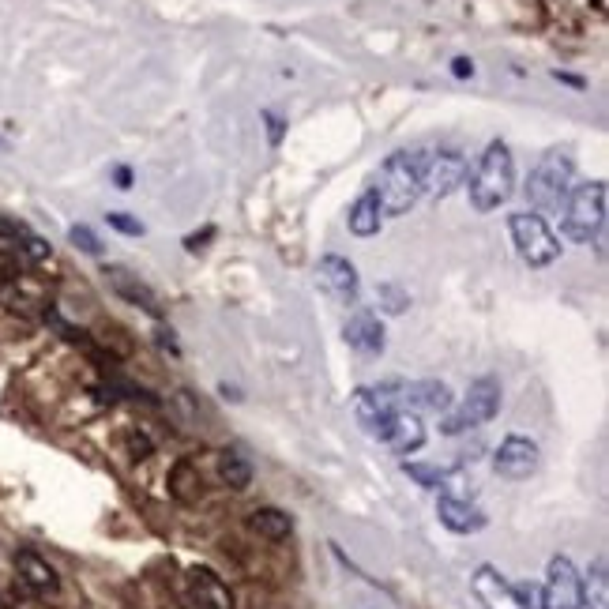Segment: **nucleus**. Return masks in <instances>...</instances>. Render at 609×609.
<instances>
[{
    "instance_id": "1",
    "label": "nucleus",
    "mask_w": 609,
    "mask_h": 609,
    "mask_svg": "<svg viewBox=\"0 0 609 609\" xmlns=\"http://www.w3.org/2000/svg\"><path fill=\"white\" fill-rule=\"evenodd\" d=\"M425 162L429 151H395L376 173V200L384 215H406L425 196Z\"/></svg>"
},
{
    "instance_id": "2",
    "label": "nucleus",
    "mask_w": 609,
    "mask_h": 609,
    "mask_svg": "<svg viewBox=\"0 0 609 609\" xmlns=\"http://www.w3.org/2000/svg\"><path fill=\"white\" fill-rule=\"evenodd\" d=\"M516 192V162L504 140H493L485 147V155L478 158V166L470 173V203L474 211H497L500 203H508V196Z\"/></svg>"
},
{
    "instance_id": "3",
    "label": "nucleus",
    "mask_w": 609,
    "mask_h": 609,
    "mask_svg": "<svg viewBox=\"0 0 609 609\" xmlns=\"http://www.w3.org/2000/svg\"><path fill=\"white\" fill-rule=\"evenodd\" d=\"M576 181V162L564 155V151H549L542 155V162L534 166L531 181H527V203L534 207V215H557L568 203Z\"/></svg>"
},
{
    "instance_id": "4",
    "label": "nucleus",
    "mask_w": 609,
    "mask_h": 609,
    "mask_svg": "<svg viewBox=\"0 0 609 609\" xmlns=\"http://www.w3.org/2000/svg\"><path fill=\"white\" fill-rule=\"evenodd\" d=\"M500 380L497 376H478L470 391L463 395V403L452 406L448 414H444V422H440V433L444 437H459V433H467V429H478V425L493 422L500 414Z\"/></svg>"
},
{
    "instance_id": "5",
    "label": "nucleus",
    "mask_w": 609,
    "mask_h": 609,
    "mask_svg": "<svg viewBox=\"0 0 609 609\" xmlns=\"http://www.w3.org/2000/svg\"><path fill=\"white\" fill-rule=\"evenodd\" d=\"M602 226H606V181L576 185L564 203V237L587 245L602 234Z\"/></svg>"
},
{
    "instance_id": "6",
    "label": "nucleus",
    "mask_w": 609,
    "mask_h": 609,
    "mask_svg": "<svg viewBox=\"0 0 609 609\" xmlns=\"http://www.w3.org/2000/svg\"><path fill=\"white\" fill-rule=\"evenodd\" d=\"M508 230H512V245H516L519 260L531 267H549L561 256V241L553 237V230L546 226L542 215L531 211H516L508 215Z\"/></svg>"
},
{
    "instance_id": "7",
    "label": "nucleus",
    "mask_w": 609,
    "mask_h": 609,
    "mask_svg": "<svg viewBox=\"0 0 609 609\" xmlns=\"http://www.w3.org/2000/svg\"><path fill=\"white\" fill-rule=\"evenodd\" d=\"M399 384H380V388H358L354 391V414L358 425L376 440H388L395 414H399Z\"/></svg>"
},
{
    "instance_id": "8",
    "label": "nucleus",
    "mask_w": 609,
    "mask_h": 609,
    "mask_svg": "<svg viewBox=\"0 0 609 609\" xmlns=\"http://www.w3.org/2000/svg\"><path fill=\"white\" fill-rule=\"evenodd\" d=\"M316 282L324 286V294L335 301V305H346V309H354L361 297V282H358V267L350 264L346 256H324L320 264H316Z\"/></svg>"
},
{
    "instance_id": "9",
    "label": "nucleus",
    "mask_w": 609,
    "mask_h": 609,
    "mask_svg": "<svg viewBox=\"0 0 609 609\" xmlns=\"http://www.w3.org/2000/svg\"><path fill=\"white\" fill-rule=\"evenodd\" d=\"M546 609H583V576L568 557H553L546 568Z\"/></svg>"
},
{
    "instance_id": "10",
    "label": "nucleus",
    "mask_w": 609,
    "mask_h": 609,
    "mask_svg": "<svg viewBox=\"0 0 609 609\" xmlns=\"http://www.w3.org/2000/svg\"><path fill=\"white\" fill-rule=\"evenodd\" d=\"M538 444L531 437H508L500 440L497 455H493V470L508 482H523L538 470Z\"/></svg>"
},
{
    "instance_id": "11",
    "label": "nucleus",
    "mask_w": 609,
    "mask_h": 609,
    "mask_svg": "<svg viewBox=\"0 0 609 609\" xmlns=\"http://www.w3.org/2000/svg\"><path fill=\"white\" fill-rule=\"evenodd\" d=\"M403 395H399V410H410V414H448L455 406L452 388L444 380H414V384H403Z\"/></svg>"
},
{
    "instance_id": "12",
    "label": "nucleus",
    "mask_w": 609,
    "mask_h": 609,
    "mask_svg": "<svg viewBox=\"0 0 609 609\" xmlns=\"http://www.w3.org/2000/svg\"><path fill=\"white\" fill-rule=\"evenodd\" d=\"M467 181V158L455 155V151H440V155H429L425 162V192L433 200H444L452 196L455 188Z\"/></svg>"
},
{
    "instance_id": "13",
    "label": "nucleus",
    "mask_w": 609,
    "mask_h": 609,
    "mask_svg": "<svg viewBox=\"0 0 609 609\" xmlns=\"http://www.w3.org/2000/svg\"><path fill=\"white\" fill-rule=\"evenodd\" d=\"M470 591L478 598V606H485V609H523L519 606L516 587L500 576L493 564H482V568L470 576Z\"/></svg>"
},
{
    "instance_id": "14",
    "label": "nucleus",
    "mask_w": 609,
    "mask_h": 609,
    "mask_svg": "<svg viewBox=\"0 0 609 609\" xmlns=\"http://www.w3.org/2000/svg\"><path fill=\"white\" fill-rule=\"evenodd\" d=\"M106 282H110L113 294L121 297V301L136 305V309H143V313L155 316V320H162V301H158V294L140 275H132L128 267H106Z\"/></svg>"
},
{
    "instance_id": "15",
    "label": "nucleus",
    "mask_w": 609,
    "mask_h": 609,
    "mask_svg": "<svg viewBox=\"0 0 609 609\" xmlns=\"http://www.w3.org/2000/svg\"><path fill=\"white\" fill-rule=\"evenodd\" d=\"M16 572H19V579L38 594V598H53V594L61 591V576H57V568H53V564H49L46 557L31 546L16 549Z\"/></svg>"
},
{
    "instance_id": "16",
    "label": "nucleus",
    "mask_w": 609,
    "mask_h": 609,
    "mask_svg": "<svg viewBox=\"0 0 609 609\" xmlns=\"http://www.w3.org/2000/svg\"><path fill=\"white\" fill-rule=\"evenodd\" d=\"M188 587H192V598H196L200 609H234V591H230V583L215 568L196 564L188 572Z\"/></svg>"
},
{
    "instance_id": "17",
    "label": "nucleus",
    "mask_w": 609,
    "mask_h": 609,
    "mask_svg": "<svg viewBox=\"0 0 609 609\" xmlns=\"http://www.w3.org/2000/svg\"><path fill=\"white\" fill-rule=\"evenodd\" d=\"M343 339L354 346L358 354H365V358H380L384 346H388V339H384V324H380L376 313H369V309H361V313H354L346 320Z\"/></svg>"
},
{
    "instance_id": "18",
    "label": "nucleus",
    "mask_w": 609,
    "mask_h": 609,
    "mask_svg": "<svg viewBox=\"0 0 609 609\" xmlns=\"http://www.w3.org/2000/svg\"><path fill=\"white\" fill-rule=\"evenodd\" d=\"M437 516H440V523H444V527H448L452 534H478L485 523H489V516H485L478 504H470V500H459V497H452V493H440Z\"/></svg>"
},
{
    "instance_id": "19",
    "label": "nucleus",
    "mask_w": 609,
    "mask_h": 609,
    "mask_svg": "<svg viewBox=\"0 0 609 609\" xmlns=\"http://www.w3.org/2000/svg\"><path fill=\"white\" fill-rule=\"evenodd\" d=\"M384 444H391L395 455H414L418 448L425 444V425H422V414H410V410H399L395 414V425Z\"/></svg>"
},
{
    "instance_id": "20",
    "label": "nucleus",
    "mask_w": 609,
    "mask_h": 609,
    "mask_svg": "<svg viewBox=\"0 0 609 609\" xmlns=\"http://www.w3.org/2000/svg\"><path fill=\"white\" fill-rule=\"evenodd\" d=\"M380 222H384L380 200H376L373 188H365L358 200H354V207H350L346 226H350V234H354V237H373V234H380Z\"/></svg>"
},
{
    "instance_id": "21",
    "label": "nucleus",
    "mask_w": 609,
    "mask_h": 609,
    "mask_svg": "<svg viewBox=\"0 0 609 609\" xmlns=\"http://www.w3.org/2000/svg\"><path fill=\"white\" fill-rule=\"evenodd\" d=\"M249 531L260 534L264 542H286L294 534V519H290V512L275 508V504H264V508H256L249 516Z\"/></svg>"
},
{
    "instance_id": "22",
    "label": "nucleus",
    "mask_w": 609,
    "mask_h": 609,
    "mask_svg": "<svg viewBox=\"0 0 609 609\" xmlns=\"http://www.w3.org/2000/svg\"><path fill=\"white\" fill-rule=\"evenodd\" d=\"M219 478L230 489H249L252 485V463L245 459L241 452H234V448H226V452H219Z\"/></svg>"
},
{
    "instance_id": "23",
    "label": "nucleus",
    "mask_w": 609,
    "mask_h": 609,
    "mask_svg": "<svg viewBox=\"0 0 609 609\" xmlns=\"http://www.w3.org/2000/svg\"><path fill=\"white\" fill-rule=\"evenodd\" d=\"M609 609V576H606V557H598L591 568V576L583 579V609Z\"/></svg>"
},
{
    "instance_id": "24",
    "label": "nucleus",
    "mask_w": 609,
    "mask_h": 609,
    "mask_svg": "<svg viewBox=\"0 0 609 609\" xmlns=\"http://www.w3.org/2000/svg\"><path fill=\"white\" fill-rule=\"evenodd\" d=\"M403 474L410 482H418L422 489H440L448 482V470L444 467H429V463H403Z\"/></svg>"
},
{
    "instance_id": "25",
    "label": "nucleus",
    "mask_w": 609,
    "mask_h": 609,
    "mask_svg": "<svg viewBox=\"0 0 609 609\" xmlns=\"http://www.w3.org/2000/svg\"><path fill=\"white\" fill-rule=\"evenodd\" d=\"M376 294H380V309H384L388 316L406 313V305H410V294H406L403 286H395V282H384V286H376Z\"/></svg>"
},
{
    "instance_id": "26",
    "label": "nucleus",
    "mask_w": 609,
    "mask_h": 609,
    "mask_svg": "<svg viewBox=\"0 0 609 609\" xmlns=\"http://www.w3.org/2000/svg\"><path fill=\"white\" fill-rule=\"evenodd\" d=\"M68 241H72L79 252H87V256H102V241H98L91 226H83V222H76V226L68 230Z\"/></svg>"
},
{
    "instance_id": "27",
    "label": "nucleus",
    "mask_w": 609,
    "mask_h": 609,
    "mask_svg": "<svg viewBox=\"0 0 609 609\" xmlns=\"http://www.w3.org/2000/svg\"><path fill=\"white\" fill-rule=\"evenodd\" d=\"M106 222H110L117 234H128V237H143V222L140 219H132L128 211H110L106 215Z\"/></svg>"
},
{
    "instance_id": "28",
    "label": "nucleus",
    "mask_w": 609,
    "mask_h": 609,
    "mask_svg": "<svg viewBox=\"0 0 609 609\" xmlns=\"http://www.w3.org/2000/svg\"><path fill=\"white\" fill-rule=\"evenodd\" d=\"M16 252H23L27 260H34V264H42V260H49V245L42 241L38 234H27L23 241L16 245Z\"/></svg>"
},
{
    "instance_id": "29",
    "label": "nucleus",
    "mask_w": 609,
    "mask_h": 609,
    "mask_svg": "<svg viewBox=\"0 0 609 609\" xmlns=\"http://www.w3.org/2000/svg\"><path fill=\"white\" fill-rule=\"evenodd\" d=\"M516 594L523 609H546V594H542L538 583H516Z\"/></svg>"
},
{
    "instance_id": "30",
    "label": "nucleus",
    "mask_w": 609,
    "mask_h": 609,
    "mask_svg": "<svg viewBox=\"0 0 609 609\" xmlns=\"http://www.w3.org/2000/svg\"><path fill=\"white\" fill-rule=\"evenodd\" d=\"M128 448H132V455H136V459H147V455L155 452V440L147 437L143 429H132V433H128Z\"/></svg>"
},
{
    "instance_id": "31",
    "label": "nucleus",
    "mask_w": 609,
    "mask_h": 609,
    "mask_svg": "<svg viewBox=\"0 0 609 609\" xmlns=\"http://www.w3.org/2000/svg\"><path fill=\"white\" fill-rule=\"evenodd\" d=\"M27 234H31V230H27L23 222L4 219V215H0V237H4V241H12V249H16V245H19V241H23Z\"/></svg>"
},
{
    "instance_id": "32",
    "label": "nucleus",
    "mask_w": 609,
    "mask_h": 609,
    "mask_svg": "<svg viewBox=\"0 0 609 609\" xmlns=\"http://www.w3.org/2000/svg\"><path fill=\"white\" fill-rule=\"evenodd\" d=\"M264 121H267V136H271V147H279V143H282V121L275 117V113H264Z\"/></svg>"
},
{
    "instance_id": "33",
    "label": "nucleus",
    "mask_w": 609,
    "mask_h": 609,
    "mask_svg": "<svg viewBox=\"0 0 609 609\" xmlns=\"http://www.w3.org/2000/svg\"><path fill=\"white\" fill-rule=\"evenodd\" d=\"M452 76L455 79H470V76H474V61H470V57H455V61H452Z\"/></svg>"
},
{
    "instance_id": "34",
    "label": "nucleus",
    "mask_w": 609,
    "mask_h": 609,
    "mask_svg": "<svg viewBox=\"0 0 609 609\" xmlns=\"http://www.w3.org/2000/svg\"><path fill=\"white\" fill-rule=\"evenodd\" d=\"M158 346H162V350H170L173 358H177V354H181V350H177V339H173V331H158Z\"/></svg>"
},
{
    "instance_id": "35",
    "label": "nucleus",
    "mask_w": 609,
    "mask_h": 609,
    "mask_svg": "<svg viewBox=\"0 0 609 609\" xmlns=\"http://www.w3.org/2000/svg\"><path fill=\"white\" fill-rule=\"evenodd\" d=\"M113 181H117V188H132V170H128V166H117V170H113Z\"/></svg>"
},
{
    "instance_id": "36",
    "label": "nucleus",
    "mask_w": 609,
    "mask_h": 609,
    "mask_svg": "<svg viewBox=\"0 0 609 609\" xmlns=\"http://www.w3.org/2000/svg\"><path fill=\"white\" fill-rule=\"evenodd\" d=\"M0 271H4V275H19L16 256H8V252H0Z\"/></svg>"
},
{
    "instance_id": "37",
    "label": "nucleus",
    "mask_w": 609,
    "mask_h": 609,
    "mask_svg": "<svg viewBox=\"0 0 609 609\" xmlns=\"http://www.w3.org/2000/svg\"><path fill=\"white\" fill-rule=\"evenodd\" d=\"M553 79H561V83H568V87H579V91L587 87V83H583V79H579V76H572V72H561V68L553 72Z\"/></svg>"
},
{
    "instance_id": "38",
    "label": "nucleus",
    "mask_w": 609,
    "mask_h": 609,
    "mask_svg": "<svg viewBox=\"0 0 609 609\" xmlns=\"http://www.w3.org/2000/svg\"><path fill=\"white\" fill-rule=\"evenodd\" d=\"M222 395H226V399H241V395H237V388H230V384H222Z\"/></svg>"
},
{
    "instance_id": "39",
    "label": "nucleus",
    "mask_w": 609,
    "mask_h": 609,
    "mask_svg": "<svg viewBox=\"0 0 609 609\" xmlns=\"http://www.w3.org/2000/svg\"><path fill=\"white\" fill-rule=\"evenodd\" d=\"M0 147H4V143H0Z\"/></svg>"
}]
</instances>
